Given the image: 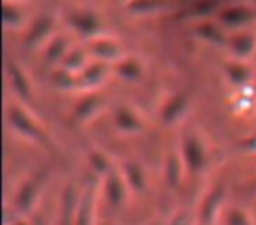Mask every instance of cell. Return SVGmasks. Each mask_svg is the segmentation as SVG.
<instances>
[{
  "label": "cell",
  "instance_id": "cell-21",
  "mask_svg": "<svg viewBox=\"0 0 256 225\" xmlns=\"http://www.w3.org/2000/svg\"><path fill=\"white\" fill-rule=\"evenodd\" d=\"M223 71L226 74V79L234 86H246L251 83L252 79V69L248 65L246 60H237V58H230L224 62Z\"/></svg>",
  "mask_w": 256,
  "mask_h": 225
},
{
  "label": "cell",
  "instance_id": "cell-19",
  "mask_svg": "<svg viewBox=\"0 0 256 225\" xmlns=\"http://www.w3.org/2000/svg\"><path fill=\"white\" fill-rule=\"evenodd\" d=\"M44 62L48 65H62L64 58L67 57V53L70 51V41H68L67 36L64 34H54L46 44H44Z\"/></svg>",
  "mask_w": 256,
  "mask_h": 225
},
{
  "label": "cell",
  "instance_id": "cell-11",
  "mask_svg": "<svg viewBox=\"0 0 256 225\" xmlns=\"http://www.w3.org/2000/svg\"><path fill=\"white\" fill-rule=\"evenodd\" d=\"M98 185L96 181H88L79 195L78 213H76V225H95L96 216V200H98Z\"/></svg>",
  "mask_w": 256,
  "mask_h": 225
},
{
  "label": "cell",
  "instance_id": "cell-17",
  "mask_svg": "<svg viewBox=\"0 0 256 225\" xmlns=\"http://www.w3.org/2000/svg\"><path fill=\"white\" fill-rule=\"evenodd\" d=\"M195 36L198 39L206 41V43L212 44V46H226L228 43V36L230 34L226 32L223 25L220 22H210V20H202L200 23L195 25Z\"/></svg>",
  "mask_w": 256,
  "mask_h": 225
},
{
  "label": "cell",
  "instance_id": "cell-24",
  "mask_svg": "<svg viewBox=\"0 0 256 225\" xmlns=\"http://www.w3.org/2000/svg\"><path fill=\"white\" fill-rule=\"evenodd\" d=\"M23 2L6 0L4 2V25L6 29H26L28 18L23 11Z\"/></svg>",
  "mask_w": 256,
  "mask_h": 225
},
{
  "label": "cell",
  "instance_id": "cell-12",
  "mask_svg": "<svg viewBox=\"0 0 256 225\" xmlns=\"http://www.w3.org/2000/svg\"><path fill=\"white\" fill-rule=\"evenodd\" d=\"M226 48L232 58L249 60V58L256 57V34L251 29L235 30L228 36Z\"/></svg>",
  "mask_w": 256,
  "mask_h": 225
},
{
  "label": "cell",
  "instance_id": "cell-10",
  "mask_svg": "<svg viewBox=\"0 0 256 225\" xmlns=\"http://www.w3.org/2000/svg\"><path fill=\"white\" fill-rule=\"evenodd\" d=\"M86 48H88L92 57H95L96 60L106 62V64H116L118 60L126 57V51H124L123 44L120 41L112 39V37L98 36L95 39H90Z\"/></svg>",
  "mask_w": 256,
  "mask_h": 225
},
{
  "label": "cell",
  "instance_id": "cell-32",
  "mask_svg": "<svg viewBox=\"0 0 256 225\" xmlns=\"http://www.w3.org/2000/svg\"><path fill=\"white\" fill-rule=\"evenodd\" d=\"M16 2H25V0H16Z\"/></svg>",
  "mask_w": 256,
  "mask_h": 225
},
{
  "label": "cell",
  "instance_id": "cell-15",
  "mask_svg": "<svg viewBox=\"0 0 256 225\" xmlns=\"http://www.w3.org/2000/svg\"><path fill=\"white\" fill-rule=\"evenodd\" d=\"M190 109V97L184 92H176L168 95L164 100L160 107V120L165 125H172L178 123L179 120L184 118V115Z\"/></svg>",
  "mask_w": 256,
  "mask_h": 225
},
{
  "label": "cell",
  "instance_id": "cell-6",
  "mask_svg": "<svg viewBox=\"0 0 256 225\" xmlns=\"http://www.w3.org/2000/svg\"><path fill=\"white\" fill-rule=\"evenodd\" d=\"M54 29H56V18L51 13H42V15L30 20V23L25 29L23 43L28 48L44 46L54 36Z\"/></svg>",
  "mask_w": 256,
  "mask_h": 225
},
{
  "label": "cell",
  "instance_id": "cell-18",
  "mask_svg": "<svg viewBox=\"0 0 256 225\" xmlns=\"http://www.w3.org/2000/svg\"><path fill=\"white\" fill-rule=\"evenodd\" d=\"M109 65L110 64H106V62H102V60L90 62V64L78 74L79 86H82V88H96V86H100L107 79V76H109V71H110Z\"/></svg>",
  "mask_w": 256,
  "mask_h": 225
},
{
  "label": "cell",
  "instance_id": "cell-3",
  "mask_svg": "<svg viewBox=\"0 0 256 225\" xmlns=\"http://www.w3.org/2000/svg\"><path fill=\"white\" fill-rule=\"evenodd\" d=\"M216 20L228 30L249 29L256 22V8L248 0H235L221 6L216 13Z\"/></svg>",
  "mask_w": 256,
  "mask_h": 225
},
{
  "label": "cell",
  "instance_id": "cell-30",
  "mask_svg": "<svg viewBox=\"0 0 256 225\" xmlns=\"http://www.w3.org/2000/svg\"><path fill=\"white\" fill-rule=\"evenodd\" d=\"M8 225H30V223L25 220V216H22V214H20V216H16L12 221H8Z\"/></svg>",
  "mask_w": 256,
  "mask_h": 225
},
{
  "label": "cell",
  "instance_id": "cell-23",
  "mask_svg": "<svg viewBox=\"0 0 256 225\" xmlns=\"http://www.w3.org/2000/svg\"><path fill=\"white\" fill-rule=\"evenodd\" d=\"M112 71L126 81H139L144 74V65L137 57L126 55L121 60H118L116 64H112Z\"/></svg>",
  "mask_w": 256,
  "mask_h": 225
},
{
  "label": "cell",
  "instance_id": "cell-8",
  "mask_svg": "<svg viewBox=\"0 0 256 225\" xmlns=\"http://www.w3.org/2000/svg\"><path fill=\"white\" fill-rule=\"evenodd\" d=\"M6 78H8L9 88L14 92V95L22 100H34V85L30 76L23 69L18 60L8 58L6 60Z\"/></svg>",
  "mask_w": 256,
  "mask_h": 225
},
{
  "label": "cell",
  "instance_id": "cell-1",
  "mask_svg": "<svg viewBox=\"0 0 256 225\" xmlns=\"http://www.w3.org/2000/svg\"><path fill=\"white\" fill-rule=\"evenodd\" d=\"M6 122L18 136L39 144V146L50 150L53 146L46 129L39 123V120L20 102H9L6 107Z\"/></svg>",
  "mask_w": 256,
  "mask_h": 225
},
{
  "label": "cell",
  "instance_id": "cell-31",
  "mask_svg": "<svg viewBox=\"0 0 256 225\" xmlns=\"http://www.w3.org/2000/svg\"><path fill=\"white\" fill-rule=\"evenodd\" d=\"M148 225H167V223H165V221H162V220H158V218H156V220H151Z\"/></svg>",
  "mask_w": 256,
  "mask_h": 225
},
{
  "label": "cell",
  "instance_id": "cell-14",
  "mask_svg": "<svg viewBox=\"0 0 256 225\" xmlns=\"http://www.w3.org/2000/svg\"><path fill=\"white\" fill-rule=\"evenodd\" d=\"M106 106V97L100 95L98 92H90L86 93L82 99H79L76 102L74 109H72V120L78 125L88 123L90 120H93L100 111Z\"/></svg>",
  "mask_w": 256,
  "mask_h": 225
},
{
  "label": "cell",
  "instance_id": "cell-26",
  "mask_svg": "<svg viewBox=\"0 0 256 225\" xmlns=\"http://www.w3.org/2000/svg\"><path fill=\"white\" fill-rule=\"evenodd\" d=\"M88 164H90V167L93 169V172L102 176V178L110 171V169L116 167L112 158H110L106 151L98 150V148H92V150L88 151Z\"/></svg>",
  "mask_w": 256,
  "mask_h": 225
},
{
  "label": "cell",
  "instance_id": "cell-2",
  "mask_svg": "<svg viewBox=\"0 0 256 225\" xmlns=\"http://www.w3.org/2000/svg\"><path fill=\"white\" fill-rule=\"evenodd\" d=\"M48 172L46 171H37L32 172L30 176H26L23 181H20V185L16 186L14 192V209L18 211L22 216L30 214L37 207L40 200V195L44 192V186H46Z\"/></svg>",
  "mask_w": 256,
  "mask_h": 225
},
{
  "label": "cell",
  "instance_id": "cell-22",
  "mask_svg": "<svg viewBox=\"0 0 256 225\" xmlns=\"http://www.w3.org/2000/svg\"><path fill=\"white\" fill-rule=\"evenodd\" d=\"M121 171H123L124 179H126L132 192H144L146 190V171H144V165L139 160H136V158L124 160L123 165H121Z\"/></svg>",
  "mask_w": 256,
  "mask_h": 225
},
{
  "label": "cell",
  "instance_id": "cell-29",
  "mask_svg": "<svg viewBox=\"0 0 256 225\" xmlns=\"http://www.w3.org/2000/svg\"><path fill=\"white\" fill-rule=\"evenodd\" d=\"M196 221H198V218H195L193 214L186 213V211H179L178 214L172 216L168 225H196Z\"/></svg>",
  "mask_w": 256,
  "mask_h": 225
},
{
  "label": "cell",
  "instance_id": "cell-16",
  "mask_svg": "<svg viewBox=\"0 0 256 225\" xmlns=\"http://www.w3.org/2000/svg\"><path fill=\"white\" fill-rule=\"evenodd\" d=\"M186 165L182 160V155L179 150H170L165 157V164H164V176H165V183L170 186L172 190H178L181 186L182 179L186 174Z\"/></svg>",
  "mask_w": 256,
  "mask_h": 225
},
{
  "label": "cell",
  "instance_id": "cell-9",
  "mask_svg": "<svg viewBox=\"0 0 256 225\" xmlns=\"http://www.w3.org/2000/svg\"><path fill=\"white\" fill-rule=\"evenodd\" d=\"M224 186L221 183H216L209 192L206 193V197L200 202L198 209V225H214L218 221L223 209L224 202Z\"/></svg>",
  "mask_w": 256,
  "mask_h": 225
},
{
  "label": "cell",
  "instance_id": "cell-4",
  "mask_svg": "<svg viewBox=\"0 0 256 225\" xmlns=\"http://www.w3.org/2000/svg\"><path fill=\"white\" fill-rule=\"evenodd\" d=\"M179 151L184 160L188 174H198L206 169L209 162V151L204 143V139L196 132H186L181 139Z\"/></svg>",
  "mask_w": 256,
  "mask_h": 225
},
{
  "label": "cell",
  "instance_id": "cell-28",
  "mask_svg": "<svg viewBox=\"0 0 256 225\" xmlns=\"http://www.w3.org/2000/svg\"><path fill=\"white\" fill-rule=\"evenodd\" d=\"M224 225H254V220L242 207H228L224 214Z\"/></svg>",
  "mask_w": 256,
  "mask_h": 225
},
{
  "label": "cell",
  "instance_id": "cell-25",
  "mask_svg": "<svg viewBox=\"0 0 256 225\" xmlns=\"http://www.w3.org/2000/svg\"><path fill=\"white\" fill-rule=\"evenodd\" d=\"M90 64V51L88 48H70V51L67 53V57L64 58L60 67L67 69V71L79 74L86 65Z\"/></svg>",
  "mask_w": 256,
  "mask_h": 225
},
{
  "label": "cell",
  "instance_id": "cell-13",
  "mask_svg": "<svg viewBox=\"0 0 256 225\" xmlns=\"http://www.w3.org/2000/svg\"><path fill=\"white\" fill-rule=\"evenodd\" d=\"M112 122L114 127L121 134H140L144 130V127H146L142 116L139 115V111L130 106V104H120V106L114 107Z\"/></svg>",
  "mask_w": 256,
  "mask_h": 225
},
{
  "label": "cell",
  "instance_id": "cell-20",
  "mask_svg": "<svg viewBox=\"0 0 256 225\" xmlns=\"http://www.w3.org/2000/svg\"><path fill=\"white\" fill-rule=\"evenodd\" d=\"M79 195L74 185H67L62 193L60 202V216H58V225H76V213H78Z\"/></svg>",
  "mask_w": 256,
  "mask_h": 225
},
{
  "label": "cell",
  "instance_id": "cell-5",
  "mask_svg": "<svg viewBox=\"0 0 256 225\" xmlns=\"http://www.w3.org/2000/svg\"><path fill=\"white\" fill-rule=\"evenodd\" d=\"M67 25L74 30L76 34L88 39H95L100 36L104 29V22L100 18V15L93 9H72L67 13Z\"/></svg>",
  "mask_w": 256,
  "mask_h": 225
},
{
  "label": "cell",
  "instance_id": "cell-33",
  "mask_svg": "<svg viewBox=\"0 0 256 225\" xmlns=\"http://www.w3.org/2000/svg\"><path fill=\"white\" fill-rule=\"evenodd\" d=\"M98 225H109V223H98Z\"/></svg>",
  "mask_w": 256,
  "mask_h": 225
},
{
  "label": "cell",
  "instance_id": "cell-7",
  "mask_svg": "<svg viewBox=\"0 0 256 225\" xmlns=\"http://www.w3.org/2000/svg\"><path fill=\"white\" fill-rule=\"evenodd\" d=\"M132 192L128 186L121 167H114L104 176L102 181V195L106 197L107 204L112 207H121L128 199V193Z\"/></svg>",
  "mask_w": 256,
  "mask_h": 225
},
{
  "label": "cell",
  "instance_id": "cell-27",
  "mask_svg": "<svg viewBox=\"0 0 256 225\" xmlns=\"http://www.w3.org/2000/svg\"><path fill=\"white\" fill-rule=\"evenodd\" d=\"M51 81H53V85L60 90H74L79 86L78 74H74V72L60 67V65L54 67L53 74H51Z\"/></svg>",
  "mask_w": 256,
  "mask_h": 225
}]
</instances>
